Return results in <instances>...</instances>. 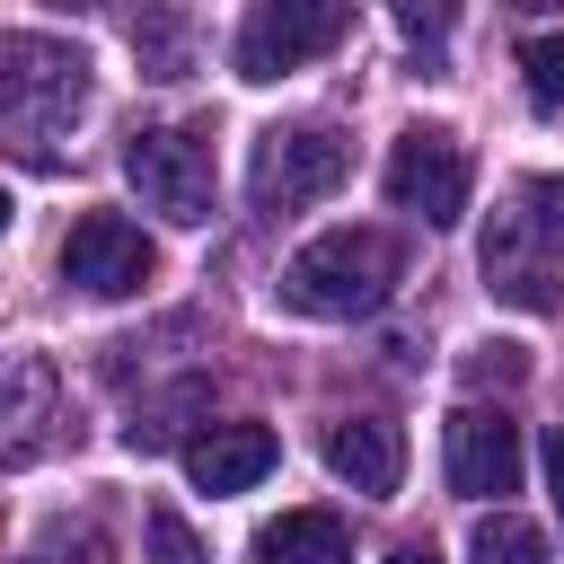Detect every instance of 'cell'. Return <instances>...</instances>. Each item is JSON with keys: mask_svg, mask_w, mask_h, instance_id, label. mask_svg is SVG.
<instances>
[{"mask_svg": "<svg viewBox=\"0 0 564 564\" xmlns=\"http://www.w3.org/2000/svg\"><path fill=\"white\" fill-rule=\"evenodd\" d=\"M88 115V53L79 44H53V35H0V132L26 167H44L70 123Z\"/></svg>", "mask_w": 564, "mask_h": 564, "instance_id": "6da1fadb", "label": "cell"}, {"mask_svg": "<svg viewBox=\"0 0 564 564\" xmlns=\"http://www.w3.org/2000/svg\"><path fill=\"white\" fill-rule=\"evenodd\" d=\"M397 273H405V247L388 238V229H317L291 264H282V300L300 308V317H370L388 291H397Z\"/></svg>", "mask_w": 564, "mask_h": 564, "instance_id": "7a4b0ae2", "label": "cell"}, {"mask_svg": "<svg viewBox=\"0 0 564 564\" xmlns=\"http://www.w3.org/2000/svg\"><path fill=\"white\" fill-rule=\"evenodd\" d=\"M555 256H564V176H520L511 203L485 229V291L511 308H555Z\"/></svg>", "mask_w": 564, "mask_h": 564, "instance_id": "3957f363", "label": "cell"}, {"mask_svg": "<svg viewBox=\"0 0 564 564\" xmlns=\"http://www.w3.org/2000/svg\"><path fill=\"white\" fill-rule=\"evenodd\" d=\"M123 176H132V194H141L159 220H176V229H203V220H212L220 176H212V141H203L194 123H141V132L123 141Z\"/></svg>", "mask_w": 564, "mask_h": 564, "instance_id": "277c9868", "label": "cell"}, {"mask_svg": "<svg viewBox=\"0 0 564 564\" xmlns=\"http://www.w3.org/2000/svg\"><path fill=\"white\" fill-rule=\"evenodd\" d=\"M344 167H352V150L335 123H273L247 159V194H256V212H300V203L335 194Z\"/></svg>", "mask_w": 564, "mask_h": 564, "instance_id": "5b68a950", "label": "cell"}, {"mask_svg": "<svg viewBox=\"0 0 564 564\" xmlns=\"http://www.w3.org/2000/svg\"><path fill=\"white\" fill-rule=\"evenodd\" d=\"M379 185H388L397 212H414V220H432V229H458V220H467V150H458V132H441V123L397 132Z\"/></svg>", "mask_w": 564, "mask_h": 564, "instance_id": "8992f818", "label": "cell"}, {"mask_svg": "<svg viewBox=\"0 0 564 564\" xmlns=\"http://www.w3.org/2000/svg\"><path fill=\"white\" fill-rule=\"evenodd\" d=\"M352 9L335 0H256L247 26H238V79H282L300 62H317L326 44H344Z\"/></svg>", "mask_w": 564, "mask_h": 564, "instance_id": "52a82bcc", "label": "cell"}, {"mask_svg": "<svg viewBox=\"0 0 564 564\" xmlns=\"http://www.w3.org/2000/svg\"><path fill=\"white\" fill-rule=\"evenodd\" d=\"M159 273V247L123 220V212H79L70 238H62V282L88 291V300H132L141 282Z\"/></svg>", "mask_w": 564, "mask_h": 564, "instance_id": "ba28073f", "label": "cell"}, {"mask_svg": "<svg viewBox=\"0 0 564 564\" xmlns=\"http://www.w3.org/2000/svg\"><path fill=\"white\" fill-rule=\"evenodd\" d=\"M449 494L494 502V511H502V494H520V423L511 414H485V405L449 414Z\"/></svg>", "mask_w": 564, "mask_h": 564, "instance_id": "9c48e42d", "label": "cell"}, {"mask_svg": "<svg viewBox=\"0 0 564 564\" xmlns=\"http://www.w3.org/2000/svg\"><path fill=\"white\" fill-rule=\"evenodd\" d=\"M273 458H282V441L264 423H212V432H194L185 476H194V494H247L273 476Z\"/></svg>", "mask_w": 564, "mask_h": 564, "instance_id": "30bf717a", "label": "cell"}, {"mask_svg": "<svg viewBox=\"0 0 564 564\" xmlns=\"http://www.w3.org/2000/svg\"><path fill=\"white\" fill-rule=\"evenodd\" d=\"M326 467L352 485V494H397L405 485V432L388 414H344L326 432Z\"/></svg>", "mask_w": 564, "mask_h": 564, "instance_id": "8fae6325", "label": "cell"}, {"mask_svg": "<svg viewBox=\"0 0 564 564\" xmlns=\"http://www.w3.org/2000/svg\"><path fill=\"white\" fill-rule=\"evenodd\" d=\"M256 564H352V529L335 511H282L256 529Z\"/></svg>", "mask_w": 564, "mask_h": 564, "instance_id": "7c38bea8", "label": "cell"}, {"mask_svg": "<svg viewBox=\"0 0 564 564\" xmlns=\"http://www.w3.org/2000/svg\"><path fill=\"white\" fill-rule=\"evenodd\" d=\"M44 414H53V361L44 352H18L9 361V441H0L9 467H26L44 449Z\"/></svg>", "mask_w": 564, "mask_h": 564, "instance_id": "4fadbf2b", "label": "cell"}, {"mask_svg": "<svg viewBox=\"0 0 564 564\" xmlns=\"http://www.w3.org/2000/svg\"><path fill=\"white\" fill-rule=\"evenodd\" d=\"M212 397H203V379H176V388H159L150 405H132V423H123V449H141V458H159V449H176L185 441V423L203 414ZM194 449V441H185Z\"/></svg>", "mask_w": 564, "mask_h": 564, "instance_id": "5bb4252c", "label": "cell"}, {"mask_svg": "<svg viewBox=\"0 0 564 564\" xmlns=\"http://www.w3.org/2000/svg\"><path fill=\"white\" fill-rule=\"evenodd\" d=\"M467 564H546V529L520 511H485L467 529Z\"/></svg>", "mask_w": 564, "mask_h": 564, "instance_id": "9a60e30c", "label": "cell"}, {"mask_svg": "<svg viewBox=\"0 0 564 564\" xmlns=\"http://www.w3.org/2000/svg\"><path fill=\"white\" fill-rule=\"evenodd\" d=\"M520 79L538 115H564V35H520Z\"/></svg>", "mask_w": 564, "mask_h": 564, "instance_id": "2e32d148", "label": "cell"}, {"mask_svg": "<svg viewBox=\"0 0 564 564\" xmlns=\"http://www.w3.org/2000/svg\"><path fill=\"white\" fill-rule=\"evenodd\" d=\"M141 538H150V564H212V555H203V538L185 529V511H167V502L141 520Z\"/></svg>", "mask_w": 564, "mask_h": 564, "instance_id": "e0dca14e", "label": "cell"}, {"mask_svg": "<svg viewBox=\"0 0 564 564\" xmlns=\"http://www.w3.org/2000/svg\"><path fill=\"white\" fill-rule=\"evenodd\" d=\"M538 467H546V494H555V511H564V423L538 441Z\"/></svg>", "mask_w": 564, "mask_h": 564, "instance_id": "ac0fdd59", "label": "cell"}, {"mask_svg": "<svg viewBox=\"0 0 564 564\" xmlns=\"http://www.w3.org/2000/svg\"><path fill=\"white\" fill-rule=\"evenodd\" d=\"M397 26L423 44V35H441V26H449V9H414V0H405V9H397Z\"/></svg>", "mask_w": 564, "mask_h": 564, "instance_id": "d6986e66", "label": "cell"}, {"mask_svg": "<svg viewBox=\"0 0 564 564\" xmlns=\"http://www.w3.org/2000/svg\"><path fill=\"white\" fill-rule=\"evenodd\" d=\"M388 564H441V555H432V546H405V555H388Z\"/></svg>", "mask_w": 564, "mask_h": 564, "instance_id": "ffe728a7", "label": "cell"}]
</instances>
